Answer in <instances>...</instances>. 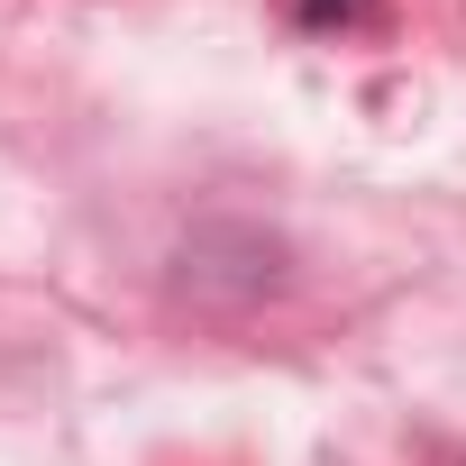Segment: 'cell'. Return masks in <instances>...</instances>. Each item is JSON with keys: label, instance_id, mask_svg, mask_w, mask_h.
Wrapping results in <instances>:
<instances>
[{"label": "cell", "instance_id": "obj_1", "mask_svg": "<svg viewBox=\"0 0 466 466\" xmlns=\"http://www.w3.org/2000/svg\"><path fill=\"white\" fill-rule=\"evenodd\" d=\"M302 28H366L375 19V0H293Z\"/></svg>", "mask_w": 466, "mask_h": 466}]
</instances>
